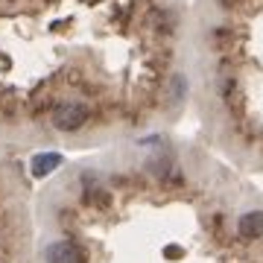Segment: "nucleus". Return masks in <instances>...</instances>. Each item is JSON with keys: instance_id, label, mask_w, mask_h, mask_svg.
<instances>
[{"instance_id": "1", "label": "nucleus", "mask_w": 263, "mask_h": 263, "mask_svg": "<svg viewBox=\"0 0 263 263\" xmlns=\"http://www.w3.org/2000/svg\"><path fill=\"white\" fill-rule=\"evenodd\" d=\"M47 263H85V254L76 243L62 240V243H53L47 249Z\"/></svg>"}, {"instance_id": "3", "label": "nucleus", "mask_w": 263, "mask_h": 263, "mask_svg": "<svg viewBox=\"0 0 263 263\" xmlns=\"http://www.w3.org/2000/svg\"><path fill=\"white\" fill-rule=\"evenodd\" d=\"M59 155H41V158H35V167H32V173H35L38 179H44L47 173H53V170L59 167Z\"/></svg>"}, {"instance_id": "2", "label": "nucleus", "mask_w": 263, "mask_h": 263, "mask_svg": "<svg viewBox=\"0 0 263 263\" xmlns=\"http://www.w3.org/2000/svg\"><path fill=\"white\" fill-rule=\"evenodd\" d=\"M240 234L252 237V240L263 234V214L260 211H252V214H246L243 219H240Z\"/></svg>"}]
</instances>
